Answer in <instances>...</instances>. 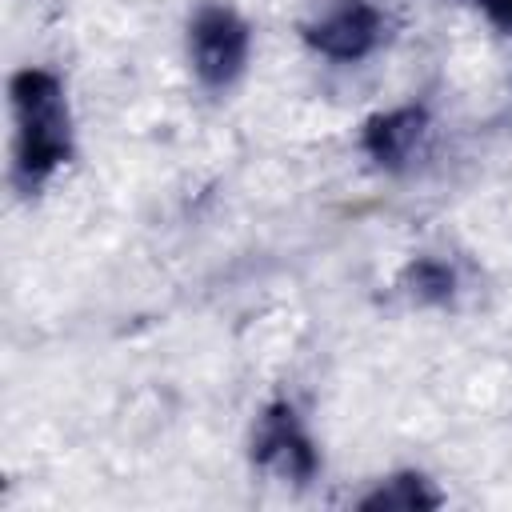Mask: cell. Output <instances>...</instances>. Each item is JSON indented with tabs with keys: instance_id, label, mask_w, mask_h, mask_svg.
Returning <instances> with one entry per match:
<instances>
[{
	"instance_id": "6da1fadb",
	"label": "cell",
	"mask_w": 512,
	"mask_h": 512,
	"mask_svg": "<svg viewBox=\"0 0 512 512\" xmlns=\"http://www.w3.org/2000/svg\"><path fill=\"white\" fill-rule=\"evenodd\" d=\"M16 112H20V168L36 180L52 172L68 152V124L64 100L48 72H20L16 76Z\"/></svg>"
},
{
	"instance_id": "7a4b0ae2",
	"label": "cell",
	"mask_w": 512,
	"mask_h": 512,
	"mask_svg": "<svg viewBox=\"0 0 512 512\" xmlns=\"http://www.w3.org/2000/svg\"><path fill=\"white\" fill-rule=\"evenodd\" d=\"M244 48H248V32L232 12H204L192 28V52H196V68L204 80L220 84L232 80L244 64Z\"/></svg>"
},
{
	"instance_id": "3957f363",
	"label": "cell",
	"mask_w": 512,
	"mask_h": 512,
	"mask_svg": "<svg viewBox=\"0 0 512 512\" xmlns=\"http://www.w3.org/2000/svg\"><path fill=\"white\" fill-rule=\"evenodd\" d=\"M328 56H360L372 40H376V12L364 8L360 0H348L344 8H336L328 20H320L316 36H312Z\"/></svg>"
},
{
	"instance_id": "277c9868",
	"label": "cell",
	"mask_w": 512,
	"mask_h": 512,
	"mask_svg": "<svg viewBox=\"0 0 512 512\" xmlns=\"http://www.w3.org/2000/svg\"><path fill=\"white\" fill-rule=\"evenodd\" d=\"M476 4H480L496 24H504V28L512 32V0H476Z\"/></svg>"
}]
</instances>
